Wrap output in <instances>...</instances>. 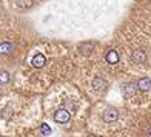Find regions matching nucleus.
<instances>
[{
  "mask_svg": "<svg viewBox=\"0 0 151 137\" xmlns=\"http://www.w3.org/2000/svg\"><path fill=\"white\" fill-rule=\"evenodd\" d=\"M70 119H71V114L66 108H60L54 113V120H56L57 123H68Z\"/></svg>",
  "mask_w": 151,
  "mask_h": 137,
  "instance_id": "1",
  "label": "nucleus"
},
{
  "mask_svg": "<svg viewBox=\"0 0 151 137\" xmlns=\"http://www.w3.org/2000/svg\"><path fill=\"white\" fill-rule=\"evenodd\" d=\"M117 117H119V113L116 111L114 108H108L106 111H105V114H104V120H105L106 123L116 122V120H117Z\"/></svg>",
  "mask_w": 151,
  "mask_h": 137,
  "instance_id": "2",
  "label": "nucleus"
},
{
  "mask_svg": "<svg viewBox=\"0 0 151 137\" xmlns=\"http://www.w3.org/2000/svg\"><path fill=\"white\" fill-rule=\"evenodd\" d=\"M91 86H93V90H94L96 93H100V91H104L105 88H106V82L102 79V77H96V79L93 80Z\"/></svg>",
  "mask_w": 151,
  "mask_h": 137,
  "instance_id": "3",
  "label": "nucleus"
},
{
  "mask_svg": "<svg viewBox=\"0 0 151 137\" xmlns=\"http://www.w3.org/2000/svg\"><path fill=\"white\" fill-rule=\"evenodd\" d=\"M136 85H137V90H140V91H150L151 90V80L148 77H142Z\"/></svg>",
  "mask_w": 151,
  "mask_h": 137,
  "instance_id": "4",
  "label": "nucleus"
},
{
  "mask_svg": "<svg viewBox=\"0 0 151 137\" xmlns=\"http://www.w3.org/2000/svg\"><path fill=\"white\" fill-rule=\"evenodd\" d=\"M131 59H133V62H134V63H143V62L147 60V54L143 52L142 49H136V51L133 52Z\"/></svg>",
  "mask_w": 151,
  "mask_h": 137,
  "instance_id": "5",
  "label": "nucleus"
},
{
  "mask_svg": "<svg viewBox=\"0 0 151 137\" xmlns=\"http://www.w3.org/2000/svg\"><path fill=\"white\" fill-rule=\"evenodd\" d=\"M45 56L43 54H36V56L32 57V60H31V63H32V66L34 68H43L45 66Z\"/></svg>",
  "mask_w": 151,
  "mask_h": 137,
  "instance_id": "6",
  "label": "nucleus"
},
{
  "mask_svg": "<svg viewBox=\"0 0 151 137\" xmlns=\"http://www.w3.org/2000/svg\"><path fill=\"white\" fill-rule=\"evenodd\" d=\"M105 59H106V62H108L109 65H116V63L119 62V54L116 52L114 49H111V51L106 52V57H105Z\"/></svg>",
  "mask_w": 151,
  "mask_h": 137,
  "instance_id": "7",
  "label": "nucleus"
},
{
  "mask_svg": "<svg viewBox=\"0 0 151 137\" xmlns=\"http://www.w3.org/2000/svg\"><path fill=\"white\" fill-rule=\"evenodd\" d=\"M137 91V85L136 83H128L125 88H123V94H125V97H133Z\"/></svg>",
  "mask_w": 151,
  "mask_h": 137,
  "instance_id": "8",
  "label": "nucleus"
},
{
  "mask_svg": "<svg viewBox=\"0 0 151 137\" xmlns=\"http://www.w3.org/2000/svg\"><path fill=\"white\" fill-rule=\"evenodd\" d=\"M12 51H14V45L9 43V42H3V43H0V54H11Z\"/></svg>",
  "mask_w": 151,
  "mask_h": 137,
  "instance_id": "9",
  "label": "nucleus"
},
{
  "mask_svg": "<svg viewBox=\"0 0 151 137\" xmlns=\"http://www.w3.org/2000/svg\"><path fill=\"white\" fill-rule=\"evenodd\" d=\"M9 82V72L8 71H0V85H5Z\"/></svg>",
  "mask_w": 151,
  "mask_h": 137,
  "instance_id": "10",
  "label": "nucleus"
},
{
  "mask_svg": "<svg viewBox=\"0 0 151 137\" xmlns=\"http://www.w3.org/2000/svg\"><path fill=\"white\" fill-rule=\"evenodd\" d=\"M40 131H42L45 136H50L51 134V128L46 125V123H42V125H40Z\"/></svg>",
  "mask_w": 151,
  "mask_h": 137,
  "instance_id": "11",
  "label": "nucleus"
},
{
  "mask_svg": "<svg viewBox=\"0 0 151 137\" xmlns=\"http://www.w3.org/2000/svg\"><path fill=\"white\" fill-rule=\"evenodd\" d=\"M17 3L20 6H28V0H17Z\"/></svg>",
  "mask_w": 151,
  "mask_h": 137,
  "instance_id": "12",
  "label": "nucleus"
},
{
  "mask_svg": "<svg viewBox=\"0 0 151 137\" xmlns=\"http://www.w3.org/2000/svg\"><path fill=\"white\" fill-rule=\"evenodd\" d=\"M147 137H151V128L148 129V133H147Z\"/></svg>",
  "mask_w": 151,
  "mask_h": 137,
  "instance_id": "13",
  "label": "nucleus"
}]
</instances>
